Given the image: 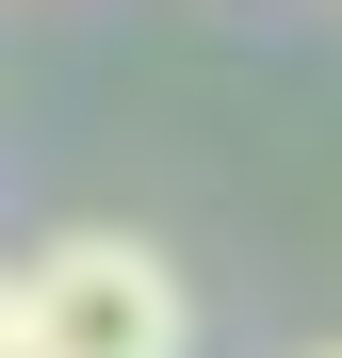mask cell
Segmentation results:
<instances>
[{"label": "cell", "instance_id": "cell-1", "mask_svg": "<svg viewBox=\"0 0 342 358\" xmlns=\"http://www.w3.org/2000/svg\"><path fill=\"white\" fill-rule=\"evenodd\" d=\"M17 358H196V293L147 228H49L17 261Z\"/></svg>", "mask_w": 342, "mask_h": 358}, {"label": "cell", "instance_id": "cell-2", "mask_svg": "<svg viewBox=\"0 0 342 358\" xmlns=\"http://www.w3.org/2000/svg\"><path fill=\"white\" fill-rule=\"evenodd\" d=\"M0 358H17V277H0Z\"/></svg>", "mask_w": 342, "mask_h": 358}, {"label": "cell", "instance_id": "cell-3", "mask_svg": "<svg viewBox=\"0 0 342 358\" xmlns=\"http://www.w3.org/2000/svg\"><path fill=\"white\" fill-rule=\"evenodd\" d=\"M310 358H342V342H310Z\"/></svg>", "mask_w": 342, "mask_h": 358}]
</instances>
